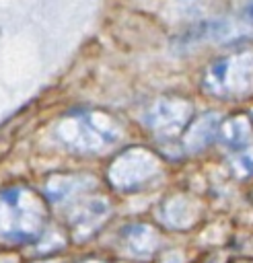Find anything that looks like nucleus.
<instances>
[{"instance_id": "f257e3e1", "label": "nucleus", "mask_w": 253, "mask_h": 263, "mask_svg": "<svg viewBox=\"0 0 253 263\" xmlns=\"http://www.w3.org/2000/svg\"><path fill=\"white\" fill-rule=\"evenodd\" d=\"M45 226L41 199L23 187L0 191V238L12 242L33 240Z\"/></svg>"}]
</instances>
